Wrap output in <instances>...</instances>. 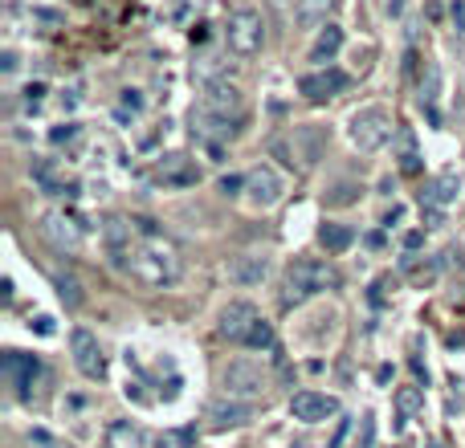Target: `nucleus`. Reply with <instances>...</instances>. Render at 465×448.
<instances>
[{
    "instance_id": "f257e3e1",
    "label": "nucleus",
    "mask_w": 465,
    "mask_h": 448,
    "mask_svg": "<svg viewBox=\"0 0 465 448\" xmlns=\"http://www.w3.org/2000/svg\"><path fill=\"white\" fill-rule=\"evenodd\" d=\"M131 269V277H139L143 285H155V289H164V285H176L184 273V261L180 253L167 245L164 236H147L143 245H131L127 253V265Z\"/></svg>"
},
{
    "instance_id": "f03ea898",
    "label": "nucleus",
    "mask_w": 465,
    "mask_h": 448,
    "mask_svg": "<svg viewBox=\"0 0 465 448\" xmlns=\"http://www.w3.org/2000/svg\"><path fill=\"white\" fill-rule=\"evenodd\" d=\"M339 285V273H335L327 261H315V257H302L294 265L286 269V294H282V306H302L306 298H315L323 289Z\"/></svg>"
},
{
    "instance_id": "7ed1b4c3",
    "label": "nucleus",
    "mask_w": 465,
    "mask_h": 448,
    "mask_svg": "<svg viewBox=\"0 0 465 448\" xmlns=\"http://www.w3.org/2000/svg\"><path fill=\"white\" fill-rule=\"evenodd\" d=\"M323 147H327V131H323L318 122H302V127H294L290 134H282V139L274 143V155H278L286 167L306 171V167H315Z\"/></svg>"
},
{
    "instance_id": "20e7f679",
    "label": "nucleus",
    "mask_w": 465,
    "mask_h": 448,
    "mask_svg": "<svg viewBox=\"0 0 465 448\" xmlns=\"http://www.w3.org/2000/svg\"><path fill=\"white\" fill-rule=\"evenodd\" d=\"M392 110L388 106H364V110H355L347 122V139L355 151H380L388 143V134H392Z\"/></svg>"
},
{
    "instance_id": "39448f33",
    "label": "nucleus",
    "mask_w": 465,
    "mask_h": 448,
    "mask_svg": "<svg viewBox=\"0 0 465 448\" xmlns=\"http://www.w3.org/2000/svg\"><path fill=\"white\" fill-rule=\"evenodd\" d=\"M225 45H229L237 57H253V53L266 45V21H262V13H253V8H237V13H229Z\"/></svg>"
},
{
    "instance_id": "423d86ee",
    "label": "nucleus",
    "mask_w": 465,
    "mask_h": 448,
    "mask_svg": "<svg viewBox=\"0 0 465 448\" xmlns=\"http://www.w3.org/2000/svg\"><path fill=\"white\" fill-rule=\"evenodd\" d=\"M220 379H225V396H232V399H262L269 387V375L253 359H232Z\"/></svg>"
},
{
    "instance_id": "0eeeda50",
    "label": "nucleus",
    "mask_w": 465,
    "mask_h": 448,
    "mask_svg": "<svg viewBox=\"0 0 465 448\" xmlns=\"http://www.w3.org/2000/svg\"><path fill=\"white\" fill-rule=\"evenodd\" d=\"M41 236L50 241L53 249L74 253V249H82L86 224H82L74 212H45V216H41Z\"/></svg>"
},
{
    "instance_id": "6e6552de",
    "label": "nucleus",
    "mask_w": 465,
    "mask_h": 448,
    "mask_svg": "<svg viewBox=\"0 0 465 448\" xmlns=\"http://www.w3.org/2000/svg\"><path fill=\"white\" fill-rule=\"evenodd\" d=\"M200 106H204L208 115L225 118V122H241V115H245V94H241L232 82H208Z\"/></svg>"
},
{
    "instance_id": "1a4fd4ad",
    "label": "nucleus",
    "mask_w": 465,
    "mask_h": 448,
    "mask_svg": "<svg viewBox=\"0 0 465 448\" xmlns=\"http://www.w3.org/2000/svg\"><path fill=\"white\" fill-rule=\"evenodd\" d=\"M69 350H74V367L82 371L86 379H106V359H102V347H99V338L90 331H78L69 334Z\"/></svg>"
},
{
    "instance_id": "9d476101",
    "label": "nucleus",
    "mask_w": 465,
    "mask_h": 448,
    "mask_svg": "<svg viewBox=\"0 0 465 448\" xmlns=\"http://www.w3.org/2000/svg\"><path fill=\"white\" fill-rule=\"evenodd\" d=\"M282 192H286V183H282V176L274 171V167H253L250 176H245V200H250L253 208H274L278 200H282Z\"/></svg>"
},
{
    "instance_id": "9b49d317",
    "label": "nucleus",
    "mask_w": 465,
    "mask_h": 448,
    "mask_svg": "<svg viewBox=\"0 0 465 448\" xmlns=\"http://www.w3.org/2000/svg\"><path fill=\"white\" fill-rule=\"evenodd\" d=\"M204 420H208V428L225 432V428H241V424H250L253 420V403L250 399H213L208 408H204Z\"/></svg>"
},
{
    "instance_id": "f8f14e48",
    "label": "nucleus",
    "mask_w": 465,
    "mask_h": 448,
    "mask_svg": "<svg viewBox=\"0 0 465 448\" xmlns=\"http://www.w3.org/2000/svg\"><path fill=\"white\" fill-rule=\"evenodd\" d=\"M290 415L302 420V424H323V420L339 415V399L318 396V391H298V396L290 399Z\"/></svg>"
},
{
    "instance_id": "ddd939ff",
    "label": "nucleus",
    "mask_w": 465,
    "mask_h": 448,
    "mask_svg": "<svg viewBox=\"0 0 465 448\" xmlns=\"http://www.w3.org/2000/svg\"><path fill=\"white\" fill-rule=\"evenodd\" d=\"M200 180V167L188 159V155H164L159 163H155V183H164V188H192Z\"/></svg>"
},
{
    "instance_id": "4468645a",
    "label": "nucleus",
    "mask_w": 465,
    "mask_h": 448,
    "mask_svg": "<svg viewBox=\"0 0 465 448\" xmlns=\"http://www.w3.org/2000/svg\"><path fill=\"white\" fill-rule=\"evenodd\" d=\"M0 371H4V379L17 387V396H29V387H33V379H37V371H41V363H37L33 355L4 350V359H0Z\"/></svg>"
},
{
    "instance_id": "2eb2a0df",
    "label": "nucleus",
    "mask_w": 465,
    "mask_h": 448,
    "mask_svg": "<svg viewBox=\"0 0 465 448\" xmlns=\"http://www.w3.org/2000/svg\"><path fill=\"white\" fill-rule=\"evenodd\" d=\"M257 310H253L250 301H229L225 306V314H220V334L229 338V343H245L250 338V331L257 326Z\"/></svg>"
},
{
    "instance_id": "dca6fc26",
    "label": "nucleus",
    "mask_w": 465,
    "mask_h": 448,
    "mask_svg": "<svg viewBox=\"0 0 465 448\" xmlns=\"http://www.w3.org/2000/svg\"><path fill=\"white\" fill-rule=\"evenodd\" d=\"M266 273H269V257L266 253H237L229 261V282L232 285H262L266 282Z\"/></svg>"
},
{
    "instance_id": "f3484780",
    "label": "nucleus",
    "mask_w": 465,
    "mask_h": 448,
    "mask_svg": "<svg viewBox=\"0 0 465 448\" xmlns=\"http://www.w3.org/2000/svg\"><path fill=\"white\" fill-rule=\"evenodd\" d=\"M298 90L310 102H327V98H335L339 90H347V74H343V69H318V74H306V78H302Z\"/></svg>"
},
{
    "instance_id": "a211bd4d",
    "label": "nucleus",
    "mask_w": 465,
    "mask_h": 448,
    "mask_svg": "<svg viewBox=\"0 0 465 448\" xmlns=\"http://www.w3.org/2000/svg\"><path fill=\"white\" fill-rule=\"evenodd\" d=\"M457 192H461L457 171H441V176H432L429 188L420 192V208H437V212H445L449 204L457 200Z\"/></svg>"
},
{
    "instance_id": "6ab92c4d",
    "label": "nucleus",
    "mask_w": 465,
    "mask_h": 448,
    "mask_svg": "<svg viewBox=\"0 0 465 448\" xmlns=\"http://www.w3.org/2000/svg\"><path fill=\"white\" fill-rule=\"evenodd\" d=\"M143 444H147V436H143L139 424H131V420H111L106 424V448H143Z\"/></svg>"
},
{
    "instance_id": "aec40b11",
    "label": "nucleus",
    "mask_w": 465,
    "mask_h": 448,
    "mask_svg": "<svg viewBox=\"0 0 465 448\" xmlns=\"http://www.w3.org/2000/svg\"><path fill=\"white\" fill-rule=\"evenodd\" d=\"M232 131H237V122H225V118L208 115L204 106L192 110V134H200V139H229Z\"/></svg>"
},
{
    "instance_id": "412c9836",
    "label": "nucleus",
    "mask_w": 465,
    "mask_h": 448,
    "mask_svg": "<svg viewBox=\"0 0 465 448\" xmlns=\"http://www.w3.org/2000/svg\"><path fill=\"white\" fill-rule=\"evenodd\" d=\"M33 180L50 192V196H69L74 192V183L66 180V176H57V167L50 163V159H37L33 163Z\"/></svg>"
},
{
    "instance_id": "4be33fe9",
    "label": "nucleus",
    "mask_w": 465,
    "mask_h": 448,
    "mask_svg": "<svg viewBox=\"0 0 465 448\" xmlns=\"http://www.w3.org/2000/svg\"><path fill=\"white\" fill-rule=\"evenodd\" d=\"M339 45H343V29H339V25H327V29L318 33V41L310 45V62H331L335 53H339Z\"/></svg>"
},
{
    "instance_id": "5701e85b",
    "label": "nucleus",
    "mask_w": 465,
    "mask_h": 448,
    "mask_svg": "<svg viewBox=\"0 0 465 448\" xmlns=\"http://www.w3.org/2000/svg\"><path fill=\"white\" fill-rule=\"evenodd\" d=\"M351 241H355V236H351L347 224H323V229H318V245H323L327 253H343V249H351Z\"/></svg>"
},
{
    "instance_id": "b1692460",
    "label": "nucleus",
    "mask_w": 465,
    "mask_h": 448,
    "mask_svg": "<svg viewBox=\"0 0 465 448\" xmlns=\"http://www.w3.org/2000/svg\"><path fill=\"white\" fill-rule=\"evenodd\" d=\"M396 139H400V171H404V176H413L416 167H420V155H416V139H413V131H408V127H400Z\"/></svg>"
},
{
    "instance_id": "393cba45",
    "label": "nucleus",
    "mask_w": 465,
    "mask_h": 448,
    "mask_svg": "<svg viewBox=\"0 0 465 448\" xmlns=\"http://www.w3.org/2000/svg\"><path fill=\"white\" fill-rule=\"evenodd\" d=\"M53 285H57V298L66 301L69 310H78V306H82V285H78V277L57 273V277H53Z\"/></svg>"
},
{
    "instance_id": "a878e982",
    "label": "nucleus",
    "mask_w": 465,
    "mask_h": 448,
    "mask_svg": "<svg viewBox=\"0 0 465 448\" xmlns=\"http://www.w3.org/2000/svg\"><path fill=\"white\" fill-rule=\"evenodd\" d=\"M335 0H298V21L302 25H318V21H327Z\"/></svg>"
},
{
    "instance_id": "bb28decb",
    "label": "nucleus",
    "mask_w": 465,
    "mask_h": 448,
    "mask_svg": "<svg viewBox=\"0 0 465 448\" xmlns=\"http://www.w3.org/2000/svg\"><path fill=\"white\" fill-rule=\"evenodd\" d=\"M245 347H253V350H274V326H269L266 318H257V326L250 331Z\"/></svg>"
},
{
    "instance_id": "cd10ccee",
    "label": "nucleus",
    "mask_w": 465,
    "mask_h": 448,
    "mask_svg": "<svg viewBox=\"0 0 465 448\" xmlns=\"http://www.w3.org/2000/svg\"><path fill=\"white\" fill-rule=\"evenodd\" d=\"M420 403H425V399H420V387H400L396 391V408L404 415H416L420 412Z\"/></svg>"
},
{
    "instance_id": "c85d7f7f",
    "label": "nucleus",
    "mask_w": 465,
    "mask_h": 448,
    "mask_svg": "<svg viewBox=\"0 0 465 448\" xmlns=\"http://www.w3.org/2000/svg\"><path fill=\"white\" fill-rule=\"evenodd\" d=\"M29 444H33V448H66L57 436H50L45 428H29Z\"/></svg>"
},
{
    "instance_id": "c756f323",
    "label": "nucleus",
    "mask_w": 465,
    "mask_h": 448,
    "mask_svg": "<svg viewBox=\"0 0 465 448\" xmlns=\"http://www.w3.org/2000/svg\"><path fill=\"white\" fill-rule=\"evenodd\" d=\"M155 448H188V436H180V432H164V436L155 440Z\"/></svg>"
},
{
    "instance_id": "7c9ffc66",
    "label": "nucleus",
    "mask_w": 465,
    "mask_h": 448,
    "mask_svg": "<svg viewBox=\"0 0 465 448\" xmlns=\"http://www.w3.org/2000/svg\"><path fill=\"white\" fill-rule=\"evenodd\" d=\"M432 277H437V265H432V261H425V265L413 269V282H416V285H429Z\"/></svg>"
},
{
    "instance_id": "2f4dec72",
    "label": "nucleus",
    "mask_w": 465,
    "mask_h": 448,
    "mask_svg": "<svg viewBox=\"0 0 465 448\" xmlns=\"http://www.w3.org/2000/svg\"><path fill=\"white\" fill-rule=\"evenodd\" d=\"M241 188H245V180H241V176H225V180H220V192H225V196H237Z\"/></svg>"
},
{
    "instance_id": "473e14b6",
    "label": "nucleus",
    "mask_w": 465,
    "mask_h": 448,
    "mask_svg": "<svg viewBox=\"0 0 465 448\" xmlns=\"http://www.w3.org/2000/svg\"><path fill=\"white\" fill-rule=\"evenodd\" d=\"M139 106H143V98H139V90H123V110H139Z\"/></svg>"
},
{
    "instance_id": "72a5a7b5",
    "label": "nucleus",
    "mask_w": 465,
    "mask_h": 448,
    "mask_svg": "<svg viewBox=\"0 0 465 448\" xmlns=\"http://www.w3.org/2000/svg\"><path fill=\"white\" fill-rule=\"evenodd\" d=\"M74 134H78V127H74V122H66V127H57V131H53V143H69Z\"/></svg>"
},
{
    "instance_id": "f704fd0d",
    "label": "nucleus",
    "mask_w": 465,
    "mask_h": 448,
    "mask_svg": "<svg viewBox=\"0 0 465 448\" xmlns=\"http://www.w3.org/2000/svg\"><path fill=\"white\" fill-rule=\"evenodd\" d=\"M371 436H376V420L364 415V440H359V448H371Z\"/></svg>"
},
{
    "instance_id": "c9c22d12",
    "label": "nucleus",
    "mask_w": 465,
    "mask_h": 448,
    "mask_svg": "<svg viewBox=\"0 0 465 448\" xmlns=\"http://www.w3.org/2000/svg\"><path fill=\"white\" fill-rule=\"evenodd\" d=\"M41 94H45V86H29V90H25V102H29V106H37V102H41Z\"/></svg>"
},
{
    "instance_id": "e433bc0d",
    "label": "nucleus",
    "mask_w": 465,
    "mask_h": 448,
    "mask_svg": "<svg viewBox=\"0 0 465 448\" xmlns=\"http://www.w3.org/2000/svg\"><path fill=\"white\" fill-rule=\"evenodd\" d=\"M420 241H425L420 233H408V236H404V245H408V249H420Z\"/></svg>"
},
{
    "instance_id": "4c0bfd02",
    "label": "nucleus",
    "mask_w": 465,
    "mask_h": 448,
    "mask_svg": "<svg viewBox=\"0 0 465 448\" xmlns=\"http://www.w3.org/2000/svg\"><path fill=\"white\" fill-rule=\"evenodd\" d=\"M37 334H53V322H50V318H37Z\"/></svg>"
}]
</instances>
